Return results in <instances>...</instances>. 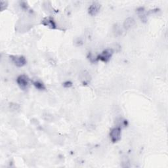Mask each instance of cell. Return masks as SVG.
<instances>
[{"mask_svg":"<svg viewBox=\"0 0 168 168\" xmlns=\"http://www.w3.org/2000/svg\"><path fill=\"white\" fill-rule=\"evenodd\" d=\"M110 137L112 142L117 143L121 139V127L117 126L114 127L110 131Z\"/></svg>","mask_w":168,"mask_h":168,"instance_id":"obj_1","label":"cell"},{"mask_svg":"<svg viewBox=\"0 0 168 168\" xmlns=\"http://www.w3.org/2000/svg\"><path fill=\"white\" fill-rule=\"evenodd\" d=\"M64 86L66 87H70L72 86V83L70 82H66L64 83Z\"/></svg>","mask_w":168,"mask_h":168,"instance_id":"obj_13","label":"cell"},{"mask_svg":"<svg viewBox=\"0 0 168 168\" xmlns=\"http://www.w3.org/2000/svg\"><path fill=\"white\" fill-rule=\"evenodd\" d=\"M42 23L46 26H47L50 29H55L56 28V23L54 21L53 19L51 16H47V17L43 19V20H42Z\"/></svg>","mask_w":168,"mask_h":168,"instance_id":"obj_7","label":"cell"},{"mask_svg":"<svg viewBox=\"0 0 168 168\" xmlns=\"http://www.w3.org/2000/svg\"><path fill=\"white\" fill-rule=\"evenodd\" d=\"M10 108L12 110H17L19 108V105L15 103H12L10 104Z\"/></svg>","mask_w":168,"mask_h":168,"instance_id":"obj_12","label":"cell"},{"mask_svg":"<svg viewBox=\"0 0 168 168\" xmlns=\"http://www.w3.org/2000/svg\"><path fill=\"white\" fill-rule=\"evenodd\" d=\"M100 8V5L97 2H93L89 7V14L91 16L96 15L99 11Z\"/></svg>","mask_w":168,"mask_h":168,"instance_id":"obj_6","label":"cell"},{"mask_svg":"<svg viewBox=\"0 0 168 168\" xmlns=\"http://www.w3.org/2000/svg\"><path fill=\"white\" fill-rule=\"evenodd\" d=\"M16 82H17L19 87L22 89H23V90L26 89L29 85V77H28L26 75L19 76L17 77V79H16Z\"/></svg>","mask_w":168,"mask_h":168,"instance_id":"obj_3","label":"cell"},{"mask_svg":"<svg viewBox=\"0 0 168 168\" xmlns=\"http://www.w3.org/2000/svg\"><path fill=\"white\" fill-rule=\"evenodd\" d=\"M122 32V30L120 29V28L119 26H117V25H116L114 26V32L115 33V35L117 36V35H120L121 32Z\"/></svg>","mask_w":168,"mask_h":168,"instance_id":"obj_11","label":"cell"},{"mask_svg":"<svg viewBox=\"0 0 168 168\" xmlns=\"http://www.w3.org/2000/svg\"><path fill=\"white\" fill-rule=\"evenodd\" d=\"M33 84L38 89H39V90H44V89H46V87H45L44 84L40 81L33 82Z\"/></svg>","mask_w":168,"mask_h":168,"instance_id":"obj_10","label":"cell"},{"mask_svg":"<svg viewBox=\"0 0 168 168\" xmlns=\"http://www.w3.org/2000/svg\"><path fill=\"white\" fill-rule=\"evenodd\" d=\"M113 51L112 49H106L99 56V59L101 60L103 62H108V61L110 59L112 55H113Z\"/></svg>","mask_w":168,"mask_h":168,"instance_id":"obj_5","label":"cell"},{"mask_svg":"<svg viewBox=\"0 0 168 168\" xmlns=\"http://www.w3.org/2000/svg\"><path fill=\"white\" fill-rule=\"evenodd\" d=\"M135 23V21L133 18L131 17L127 18L124 22V28L126 30H129L130 29L132 26H133Z\"/></svg>","mask_w":168,"mask_h":168,"instance_id":"obj_8","label":"cell"},{"mask_svg":"<svg viewBox=\"0 0 168 168\" xmlns=\"http://www.w3.org/2000/svg\"><path fill=\"white\" fill-rule=\"evenodd\" d=\"M79 79L83 85H87L91 80V77L88 72L84 70L80 72L79 75Z\"/></svg>","mask_w":168,"mask_h":168,"instance_id":"obj_4","label":"cell"},{"mask_svg":"<svg viewBox=\"0 0 168 168\" xmlns=\"http://www.w3.org/2000/svg\"><path fill=\"white\" fill-rule=\"evenodd\" d=\"M10 59H11V60L12 61V63L15 66L18 67H22L26 63V60L23 56L12 55L10 57Z\"/></svg>","mask_w":168,"mask_h":168,"instance_id":"obj_2","label":"cell"},{"mask_svg":"<svg viewBox=\"0 0 168 168\" xmlns=\"http://www.w3.org/2000/svg\"><path fill=\"white\" fill-rule=\"evenodd\" d=\"M43 9L44 10L46 11V12L48 13H52L53 11L52 9V6L51 3H50V2H44L43 5Z\"/></svg>","mask_w":168,"mask_h":168,"instance_id":"obj_9","label":"cell"}]
</instances>
